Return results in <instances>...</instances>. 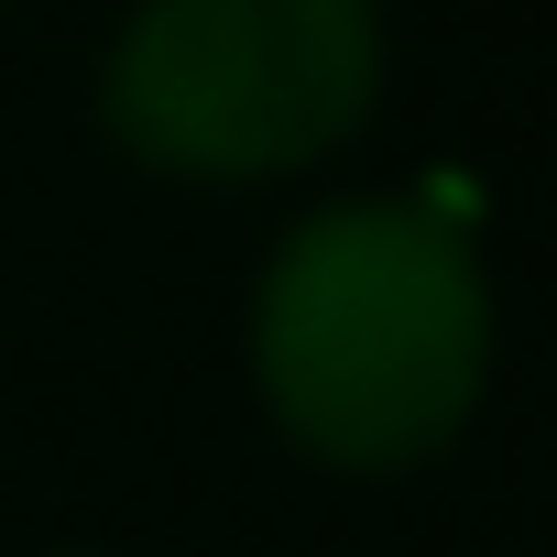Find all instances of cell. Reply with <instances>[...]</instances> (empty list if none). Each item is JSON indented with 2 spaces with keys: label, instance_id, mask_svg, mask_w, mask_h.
Returning a JSON list of instances; mask_svg holds the SVG:
<instances>
[{
  "label": "cell",
  "instance_id": "3",
  "mask_svg": "<svg viewBox=\"0 0 557 557\" xmlns=\"http://www.w3.org/2000/svg\"><path fill=\"white\" fill-rule=\"evenodd\" d=\"M55 557H110V546H55Z\"/></svg>",
  "mask_w": 557,
  "mask_h": 557
},
{
  "label": "cell",
  "instance_id": "2",
  "mask_svg": "<svg viewBox=\"0 0 557 557\" xmlns=\"http://www.w3.org/2000/svg\"><path fill=\"white\" fill-rule=\"evenodd\" d=\"M383 77V0H132L99 45V132L175 186H273L361 143Z\"/></svg>",
  "mask_w": 557,
  "mask_h": 557
},
{
  "label": "cell",
  "instance_id": "1",
  "mask_svg": "<svg viewBox=\"0 0 557 557\" xmlns=\"http://www.w3.org/2000/svg\"><path fill=\"white\" fill-rule=\"evenodd\" d=\"M492 262L426 197H318L251 273V405L329 481L437 470L492 394Z\"/></svg>",
  "mask_w": 557,
  "mask_h": 557
}]
</instances>
